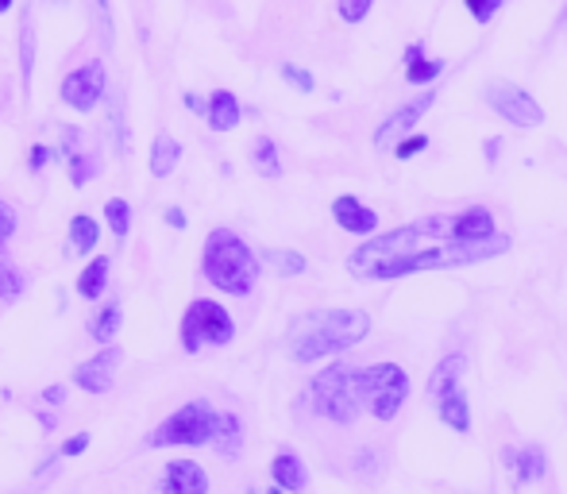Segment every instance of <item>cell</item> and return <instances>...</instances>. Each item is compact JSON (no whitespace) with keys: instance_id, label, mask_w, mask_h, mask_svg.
<instances>
[{"instance_id":"cell-1","label":"cell","mask_w":567,"mask_h":494,"mask_svg":"<svg viewBox=\"0 0 567 494\" xmlns=\"http://www.w3.org/2000/svg\"><path fill=\"white\" fill-rule=\"evenodd\" d=\"M371 332V317L363 309H321V313L298 317L290 329V360L313 363L324 356L348 352V348L363 344Z\"/></svg>"},{"instance_id":"cell-2","label":"cell","mask_w":567,"mask_h":494,"mask_svg":"<svg viewBox=\"0 0 567 494\" xmlns=\"http://www.w3.org/2000/svg\"><path fill=\"white\" fill-rule=\"evenodd\" d=\"M202 270L217 290L231 294V298H247L259 286V255L239 240L231 228H213L205 236Z\"/></svg>"},{"instance_id":"cell-3","label":"cell","mask_w":567,"mask_h":494,"mask_svg":"<svg viewBox=\"0 0 567 494\" xmlns=\"http://www.w3.org/2000/svg\"><path fill=\"white\" fill-rule=\"evenodd\" d=\"M355 390L363 410H371L379 421H394L402 402L410 398V374L398 363H374V368H355Z\"/></svg>"},{"instance_id":"cell-4","label":"cell","mask_w":567,"mask_h":494,"mask_svg":"<svg viewBox=\"0 0 567 494\" xmlns=\"http://www.w3.org/2000/svg\"><path fill=\"white\" fill-rule=\"evenodd\" d=\"M309 402H313V413L337 421V425H351L363 410L355 390V368L348 363H332L329 371H321L313 382H309Z\"/></svg>"},{"instance_id":"cell-5","label":"cell","mask_w":567,"mask_h":494,"mask_svg":"<svg viewBox=\"0 0 567 494\" xmlns=\"http://www.w3.org/2000/svg\"><path fill=\"white\" fill-rule=\"evenodd\" d=\"M236 340V321L220 301L197 298L189 301L186 317H182V348L189 356H197L202 348H225Z\"/></svg>"},{"instance_id":"cell-6","label":"cell","mask_w":567,"mask_h":494,"mask_svg":"<svg viewBox=\"0 0 567 494\" xmlns=\"http://www.w3.org/2000/svg\"><path fill=\"white\" fill-rule=\"evenodd\" d=\"M217 418L209 402H186L182 410H174L155 433L147 436L151 449H174V444H213L217 433Z\"/></svg>"},{"instance_id":"cell-7","label":"cell","mask_w":567,"mask_h":494,"mask_svg":"<svg viewBox=\"0 0 567 494\" xmlns=\"http://www.w3.org/2000/svg\"><path fill=\"white\" fill-rule=\"evenodd\" d=\"M105 93H109V70L101 59L82 62V66L62 78V101H66L74 113H93V109L105 101Z\"/></svg>"},{"instance_id":"cell-8","label":"cell","mask_w":567,"mask_h":494,"mask_svg":"<svg viewBox=\"0 0 567 494\" xmlns=\"http://www.w3.org/2000/svg\"><path fill=\"white\" fill-rule=\"evenodd\" d=\"M486 105L502 116L506 124H517V127H537L545 124V109L533 101V93H525L522 85L514 82H491L486 85Z\"/></svg>"},{"instance_id":"cell-9","label":"cell","mask_w":567,"mask_h":494,"mask_svg":"<svg viewBox=\"0 0 567 494\" xmlns=\"http://www.w3.org/2000/svg\"><path fill=\"white\" fill-rule=\"evenodd\" d=\"M436 105V93H421V97H413V101H405L398 113H390L386 121L379 124V132H374V147L379 151H386L394 140H402V135H410L413 127H417L421 121H425V113Z\"/></svg>"},{"instance_id":"cell-10","label":"cell","mask_w":567,"mask_h":494,"mask_svg":"<svg viewBox=\"0 0 567 494\" xmlns=\"http://www.w3.org/2000/svg\"><path fill=\"white\" fill-rule=\"evenodd\" d=\"M62 163H66L70 171V182L74 186H85V182L93 178V174H101V158L90 151V143H85V135L78 132V127H66V135H62Z\"/></svg>"},{"instance_id":"cell-11","label":"cell","mask_w":567,"mask_h":494,"mask_svg":"<svg viewBox=\"0 0 567 494\" xmlns=\"http://www.w3.org/2000/svg\"><path fill=\"white\" fill-rule=\"evenodd\" d=\"M120 348H105V352H97L93 360H85L82 368L74 371V382L85 390V394H109L116 382V368H120Z\"/></svg>"},{"instance_id":"cell-12","label":"cell","mask_w":567,"mask_h":494,"mask_svg":"<svg viewBox=\"0 0 567 494\" xmlns=\"http://www.w3.org/2000/svg\"><path fill=\"white\" fill-rule=\"evenodd\" d=\"M158 494H209V475L194 460H171Z\"/></svg>"},{"instance_id":"cell-13","label":"cell","mask_w":567,"mask_h":494,"mask_svg":"<svg viewBox=\"0 0 567 494\" xmlns=\"http://www.w3.org/2000/svg\"><path fill=\"white\" fill-rule=\"evenodd\" d=\"M332 220H337L343 233H351V236H371L374 228H379V213L351 194H343L332 202Z\"/></svg>"},{"instance_id":"cell-14","label":"cell","mask_w":567,"mask_h":494,"mask_svg":"<svg viewBox=\"0 0 567 494\" xmlns=\"http://www.w3.org/2000/svg\"><path fill=\"white\" fill-rule=\"evenodd\" d=\"M502 460H506V467H509V483L514 487H525V483H537V480H545V472H548V460H545V449H506L502 452Z\"/></svg>"},{"instance_id":"cell-15","label":"cell","mask_w":567,"mask_h":494,"mask_svg":"<svg viewBox=\"0 0 567 494\" xmlns=\"http://www.w3.org/2000/svg\"><path fill=\"white\" fill-rule=\"evenodd\" d=\"M270 475H275V487L290 491V494H301L309 487V472L298 452H278L275 464H270Z\"/></svg>"},{"instance_id":"cell-16","label":"cell","mask_w":567,"mask_h":494,"mask_svg":"<svg viewBox=\"0 0 567 494\" xmlns=\"http://www.w3.org/2000/svg\"><path fill=\"white\" fill-rule=\"evenodd\" d=\"M239 116H244V109H239L236 93L217 90L209 101H205V121H209L213 132H231V127L239 124Z\"/></svg>"},{"instance_id":"cell-17","label":"cell","mask_w":567,"mask_h":494,"mask_svg":"<svg viewBox=\"0 0 567 494\" xmlns=\"http://www.w3.org/2000/svg\"><path fill=\"white\" fill-rule=\"evenodd\" d=\"M449 70L444 59H425V43H413L405 51V82L410 85H429L433 78H441Z\"/></svg>"},{"instance_id":"cell-18","label":"cell","mask_w":567,"mask_h":494,"mask_svg":"<svg viewBox=\"0 0 567 494\" xmlns=\"http://www.w3.org/2000/svg\"><path fill=\"white\" fill-rule=\"evenodd\" d=\"M463 371H467V356L455 352V356H444L441 363H436L433 379H429V398H444L449 390L460 387Z\"/></svg>"},{"instance_id":"cell-19","label":"cell","mask_w":567,"mask_h":494,"mask_svg":"<svg viewBox=\"0 0 567 494\" xmlns=\"http://www.w3.org/2000/svg\"><path fill=\"white\" fill-rule=\"evenodd\" d=\"M436 410H441V421L452 429V433H471V405L460 387L449 390L444 398H436Z\"/></svg>"},{"instance_id":"cell-20","label":"cell","mask_w":567,"mask_h":494,"mask_svg":"<svg viewBox=\"0 0 567 494\" xmlns=\"http://www.w3.org/2000/svg\"><path fill=\"white\" fill-rule=\"evenodd\" d=\"M213 449L225 460H236L239 449H244V425H239L236 413H220L217 418V433H213Z\"/></svg>"},{"instance_id":"cell-21","label":"cell","mask_w":567,"mask_h":494,"mask_svg":"<svg viewBox=\"0 0 567 494\" xmlns=\"http://www.w3.org/2000/svg\"><path fill=\"white\" fill-rule=\"evenodd\" d=\"M178 158H182V143L174 140V135L158 132L155 143H151V174H155V178H166V174H174Z\"/></svg>"},{"instance_id":"cell-22","label":"cell","mask_w":567,"mask_h":494,"mask_svg":"<svg viewBox=\"0 0 567 494\" xmlns=\"http://www.w3.org/2000/svg\"><path fill=\"white\" fill-rule=\"evenodd\" d=\"M251 166L270 182L282 178V158H278V143L270 140V135H259V140L251 143Z\"/></svg>"},{"instance_id":"cell-23","label":"cell","mask_w":567,"mask_h":494,"mask_svg":"<svg viewBox=\"0 0 567 494\" xmlns=\"http://www.w3.org/2000/svg\"><path fill=\"white\" fill-rule=\"evenodd\" d=\"M109 267H113L109 255H97V259L82 270V278H78V294H82L85 301H97L101 294L109 290Z\"/></svg>"},{"instance_id":"cell-24","label":"cell","mask_w":567,"mask_h":494,"mask_svg":"<svg viewBox=\"0 0 567 494\" xmlns=\"http://www.w3.org/2000/svg\"><path fill=\"white\" fill-rule=\"evenodd\" d=\"M97 244H101V225L90 213H78V217L70 220V247H74L78 255H90V251H97Z\"/></svg>"},{"instance_id":"cell-25","label":"cell","mask_w":567,"mask_h":494,"mask_svg":"<svg viewBox=\"0 0 567 494\" xmlns=\"http://www.w3.org/2000/svg\"><path fill=\"white\" fill-rule=\"evenodd\" d=\"M120 325H124V309H120V301H109V306H101L97 317L90 321V332L97 344H109V340H116Z\"/></svg>"},{"instance_id":"cell-26","label":"cell","mask_w":567,"mask_h":494,"mask_svg":"<svg viewBox=\"0 0 567 494\" xmlns=\"http://www.w3.org/2000/svg\"><path fill=\"white\" fill-rule=\"evenodd\" d=\"M35 28H31V16H23L20 23V78H23V93H31V78H35Z\"/></svg>"},{"instance_id":"cell-27","label":"cell","mask_w":567,"mask_h":494,"mask_svg":"<svg viewBox=\"0 0 567 494\" xmlns=\"http://www.w3.org/2000/svg\"><path fill=\"white\" fill-rule=\"evenodd\" d=\"M262 263H270L282 278L306 275V255L301 251H278V247H270V251H262Z\"/></svg>"},{"instance_id":"cell-28","label":"cell","mask_w":567,"mask_h":494,"mask_svg":"<svg viewBox=\"0 0 567 494\" xmlns=\"http://www.w3.org/2000/svg\"><path fill=\"white\" fill-rule=\"evenodd\" d=\"M105 220H109V228H113L116 240L124 244L127 233H132V205H127L124 197H113V202L105 205Z\"/></svg>"},{"instance_id":"cell-29","label":"cell","mask_w":567,"mask_h":494,"mask_svg":"<svg viewBox=\"0 0 567 494\" xmlns=\"http://www.w3.org/2000/svg\"><path fill=\"white\" fill-rule=\"evenodd\" d=\"M93 28H97L101 43H116V23H113V0H93Z\"/></svg>"},{"instance_id":"cell-30","label":"cell","mask_w":567,"mask_h":494,"mask_svg":"<svg viewBox=\"0 0 567 494\" xmlns=\"http://www.w3.org/2000/svg\"><path fill=\"white\" fill-rule=\"evenodd\" d=\"M429 147V135H421V132H410V135H402L398 140V147H394V158H402V163H410L413 155H421V151Z\"/></svg>"},{"instance_id":"cell-31","label":"cell","mask_w":567,"mask_h":494,"mask_svg":"<svg viewBox=\"0 0 567 494\" xmlns=\"http://www.w3.org/2000/svg\"><path fill=\"white\" fill-rule=\"evenodd\" d=\"M463 4H467V12H471V20H475V23H491L506 0H463Z\"/></svg>"},{"instance_id":"cell-32","label":"cell","mask_w":567,"mask_h":494,"mask_svg":"<svg viewBox=\"0 0 567 494\" xmlns=\"http://www.w3.org/2000/svg\"><path fill=\"white\" fill-rule=\"evenodd\" d=\"M282 78L286 82L293 85V90L298 93H313V74H309V70H301V66H293V62H282Z\"/></svg>"},{"instance_id":"cell-33","label":"cell","mask_w":567,"mask_h":494,"mask_svg":"<svg viewBox=\"0 0 567 494\" xmlns=\"http://www.w3.org/2000/svg\"><path fill=\"white\" fill-rule=\"evenodd\" d=\"M371 12V0H340V20L343 23H363Z\"/></svg>"},{"instance_id":"cell-34","label":"cell","mask_w":567,"mask_h":494,"mask_svg":"<svg viewBox=\"0 0 567 494\" xmlns=\"http://www.w3.org/2000/svg\"><path fill=\"white\" fill-rule=\"evenodd\" d=\"M109 132H113V147L124 151L127 140H124V121H120V97L109 101Z\"/></svg>"},{"instance_id":"cell-35","label":"cell","mask_w":567,"mask_h":494,"mask_svg":"<svg viewBox=\"0 0 567 494\" xmlns=\"http://www.w3.org/2000/svg\"><path fill=\"white\" fill-rule=\"evenodd\" d=\"M51 155H54L51 147H43V143H35V147L28 151V166H31V171L39 174V171H43L47 163H51Z\"/></svg>"},{"instance_id":"cell-36","label":"cell","mask_w":567,"mask_h":494,"mask_svg":"<svg viewBox=\"0 0 567 494\" xmlns=\"http://www.w3.org/2000/svg\"><path fill=\"white\" fill-rule=\"evenodd\" d=\"M85 449H90V433H78V436H70V441L62 444V456H82Z\"/></svg>"},{"instance_id":"cell-37","label":"cell","mask_w":567,"mask_h":494,"mask_svg":"<svg viewBox=\"0 0 567 494\" xmlns=\"http://www.w3.org/2000/svg\"><path fill=\"white\" fill-rule=\"evenodd\" d=\"M39 398H43L47 405H62V398H66V387H59V382H54V387H47Z\"/></svg>"},{"instance_id":"cell-38","label":"cell","mask_w":567,"mask_h":494,"mask_svg":"<svg viewBox=\"0 0 567 494\" xmlns=\"http://www.w3.org/2000/svg\"><path fill=\"white\" fill-rule=\"evenodd\" d=\"M166 225H171V228H186V213H182L178 205H171V209H166Z\"/></svg>"},{"instance_id":"cell-39","label":"cell","mask_w":567,"mask_h":494,"mask_svg":"<svg viewBox=\"0 0 567 494\" xmlns=\"http://www.w3.org/2000/svg\"><path fill=\"white\" fill-rule=\"evenodd\" d=\"M182 101H186L189 113H202V116H205V101L197 97V93H186V97H182Z\"/></svg>"},{"instance_id":"cell-40","label":"cell","mask_w":567,"mask_h":494,"mask_svg":"<svg viewBox=\"0 0 567 494\" xmlns=\"http://www.w3.org/2000/svg\"><path fill=\"white\" fill-rule=\"evenodd\" d=\"M498 147H502V140H486V163H498Z\"/></svg>"},{"instance_id":"cell-41","label":"cell","mask_w":567,"mask_h":494,"mask_svg":"<svg viewBox=\"0 0 567 494\" xmlns=\"http://www.w3.org/2000/svg\"><path fill=\"white\" fill-rule=\"evenodd\" d=\"M16 4V0H0V16H4L8 12V8H12Z\"/></svg>"},{"instance_id":"cell-42","label":"cell","mask_w":567,"mask_h":494,"mask_svg":"<svg viewBox=\"0 0 567 494\" xmlns=\"http://www.w3.org/2000/svg\"><path fill=\"white\" fill-rule=\"evenodd\" d=\"M47 4H54V8H59V4H70V0H47Z\"/></svg>"},{"instance_id":"cell-43","label":"cell","mask_w":567,"mask_h":494,"mask_svg":"<svg viewBox=\"0 0 567 494\" xmlns=\"http://www.w3.org/2000/svg\"><path fill=\"white\" fill-rule=\"evenodd\" d=\"M267 494H282V487H275V491H267Z\"/></svg>"}]
</instances>
